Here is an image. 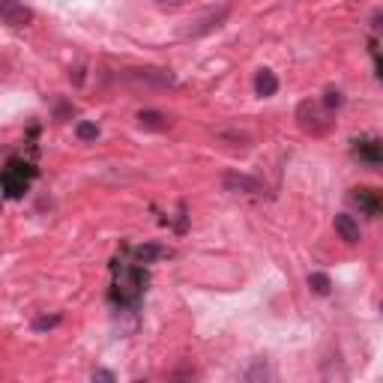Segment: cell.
Masks as SVG:
<instances>
[{"label":"cell","instance_id":"obj_1","mask_svg":"<svg viewBox=\"0 0 383 383\" xmlns=\"http://www.w3.org/2000/svg\"><path fill=\"white\" fill-rule=\"evenodd\" d=\"M297 126L306 135H311V138H323V135L332 132L335 114L321 99H306V102H300V108H297Z\"/></svg>","mask_w":383,"mask_h":383},{"label":"cell","instance_id":"obj_2","mask_svg":"<svg viewBox=\"0 0 383 383\" xmlns=\"http://www.w3.org/2000/svg\"><path fill=\"white\" fill-rule=\"evenodd\" d=\"M36 177V168L27 165L25 159H9L6 162V171H4V192L9 201L21 198L25 192L30 189V180Z\"/></svg>","mask_w":383,"mask_h":383},{"label":"cell","instance_id":"obj_3","mask_svg":"<svg viewBox=\"0 0 383 383\" xmlns=\"http://www.w3.org/2000/svg\"><path fill=\"white\" fill-rule=\"evenodd\" d=\"M141 290H144V273L141 269H135V267L120 269L117 285H114V297L120 302H135L141 297Z\"/></svg>","mask_w":383,"mask_h":383},{"label":"cell","instance_id":"obj_4","mask_svg":"<svg viewBox=\"0 0 383 383\" xmlns=\"http://www.w3.org/2000/svg\"><path fill=\"white\" fill-rule=\"evenodd\" d=\"M351 201L365 213V216H383V192L377 189H354Z\"/></svg>","mask_w":383,"mask_h":383},{"label":"cell","instance_id":"obj_5","mask_svg":"<svg viewBox=\"0 0 383 383\" xmlns=\"http://www.w3.org/2000/svg\"><path fill=\"white\" fill-rule=\"evenodd\" d=\"M126 78L135 81L138 87H168V84H174V75L165 72V69H129Z\"/></svg>","mask_w":383,"mask_h":383},{"label":"cell","instance_id":"obj_6","mask_svg":"<svg viewBox=\"0 0 383 383\" xmlns=\"http://www.w3.org/2000/svg\"><path fill=\"white\" fill-rule=\"evenodd\" d=\"M0 15H4L6 27H25V25H30V21H33V13L25 4H18V0H4Z\"/></svg>","mask_w":383,"mask_h":383},{"label":"cell","instance_id":"obj_7","mask_svg":"<svg viewBox=\"0 0 383 383\" xmlns=\"http://www.w3.org/2000/svg\"><path fill=\"white\" fill-rule=\"evenodd\" d=\"M224 189L228 192H243V195H264V186L257 180L246 177V174H224Z\"/></svg>","mask_w":383,"mask_h":383},{"label":"cell","instance_id":"obj_8","mask_svg":"<svg viewBox=\"0 0 383 383\" xmlns=\"http://www.w3.org/2000/svg\"><path fill=\"white\" fill-rule=\"evenodd\" d=\"M354 156L359 162L383 168V141H354Z\"/></svg>","mask_w":383,"mask_h":383},{"label":"cell","instance_id":"obj_9","mask_svg":"<svg viewBox=\"0 0 383 383\" xmlns=\"http://www.w3.org/2000/svg\"><path fill=\"white\" fill-rule=\"evenodd\" d=\"M332 224H335V234H339L347 246L359 243V224H356V219H354V216H347V213H339Z\"/></svg>","mask_w":383,"mask_h":383},{"label":"cell","instance_id":"obj_10","mask_svg":"<svg viewBox=\"0 0 383 383\" xmlns=\"http://www.w3.org/2000/svg\"><path fill=\"white\" fill-rule=\"evenodd\" d=\"M138 126L147 129V132H165L168 126H171V120H168L165 114H159V111H141V114H138Z\"/></svg>","mask_w":383,"mask_h":383},{"label":"cell","instance_id":"obj_11","mask_svg":"<svg viewBox=\"0 0 383 383\" xmlns=\"http://www.w3.org/2000/svg\"><path fill=\"white\" fill-rule=\"evenodd\" d=\"M276 90H278V78L269 72V69H261V72L255 75V93H257V96L267 99V96H273Z\"/></svg>","mask_w":383,"mask_h":383},{"label":"cell","instance_id":"obj_12","mask_svg":"<svg viewBox=\"0 0 383 383\" xmlns=\"http://www.w3.org/2000/svg\"><path fill=\"white\" fill-rule=\"evenodd\" d=\"M309 288H311L318 297H326V294L332 290V281H330V276H326V273H311V276H309Z\"/></svg>","mask_w":383,"mask_h":383},{"label":"cell","instance_id":"obj_13","mask_svg":"<svg viewBox=\"0 0 383 383\" xmlns=\"http://www.w3.org/2000/svg\"><path fill=\"white\" fill-rule=\"evenodd\" d=\"M243 377H246V380H273V371H269V365L261 359V363H255Z\"/></svg>","mask_w":383,"mask_h":383},{"label":"cell","instance_id":"obj_14","mask_svg":"<svg viewBox=\"0 0 383 383\" xmlns=\"http://www.w3.org/2000/svg\"><path fill=\"white\" fill-rule=\"evenodd\" d=\"M165 255V249H159V246H141V249H135V257H138L141 264H150L153 257Z\"/></svg>","mask_w":383,"mask_h":383},{"label":"cell","instance_id":"obj_15","mask_svg":"<svg viewBox=\"0 0 383 383\" xmlns=\"http://www.w3.org/2000/svg\"><path fill=\"white\" fill-rule=\"evenodd\" d=\"M75 135L81 141H93V138H99V126H96V123H78Z\"/></svg>","mask_w":383,"mask_h":383},{"label":"cell","instance_id":"obj_16","mask_svg":"<svg viewBox=\"0 0 383 383\" xmlns=\"http://www.w3.org/2000/svg\"><path fill=\"white\" fill-rule=\"evenodd\" d=\"M323 105H326V108H332V111L339 108V105H342V93H339V90H332V87L326 90V99H323Z\"/></svg>","mask_w":383,"mask_h":383},{"label":"cell","instance_id":"obj_17","mask_svg":"<svg viewBox=\"0 0 383 383\" xmlns=\"http://www.w3.org/2000/svg\"><path fill=\"white\" fill-rule=\"evenodd\" d=\"M60 318L54 314V318H39V321H33V330H51V326H58Z\"/></svg>","mask_w":383,"mask_h":383},{"label":"cell","instance_id":"obj_18","mask_svg":"<svg viewBox=\"0 0 383 383\" xmlns=\"http://www.w3.org/2000/svg\"><path fill=\"white\" fill-rule=\"evenodd\" d=\"M93 380H114L111 371H93Z\"/></svg>","mask_w":383,"mask_h":383},{"label":"cell","instance_id":"obj_19","mask_svg":"<svg viewBox=\"0 0 383 383\" xmlns=\"http://www.w3.org/2000/svg\"><path fill=\"white\" fill-rule=\"evenodd\" d=\"M159 6H177V4H183V0H156Z\"/></svg>","mask_w":383,"mask_h":383},{"label":"cell","instance_id":"obj_20","mask_svg":"<svg viewBox=\"0 0 383 383\" xmlns=\"http://www.w3.org/2000/svg\"><path fill=\"white\" fill-rule=\"evenodd\" d=\"M380 309H383V306H380Z\"/></svg>","mask_w":383,"mask_h":383}]
</instances>
